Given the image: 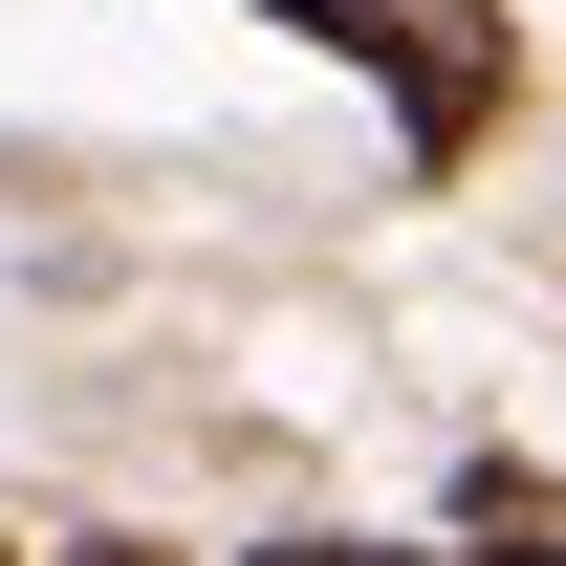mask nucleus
Returning a JSON list of instances; mask_svg holds the SVG:
<instances>
[{
  "label": "nucleus",
  "mask_w": 566,
  "mask_h": 566,
  "mask_svg": "<svg viewBox=\"0 0 566 566\" xmlns=\"http://www.w3.org/2000/svg\"><path fill=\"white\" fill-rule=\"evenodd\" d=\"M283 22H327L349 66H392L415 153H480V109H501V0H283Z\"/></svg>",
  "instance_id": "obj_1"
},
{
  "label": "nucleus",
  "mask_w": 566,
  "mask_h": 566,
  "mask_svg": "<svg viewBox=\"0 0 566 566\" xmlns=\"http://www.w3.org/2000/svg\"><path fill=\"white\" fill-rule=\"evenodd\" d=\"M262 566H392V545H262Z\"/></svg>",
  "instance_id": "obj_2"
}]
</instances>
